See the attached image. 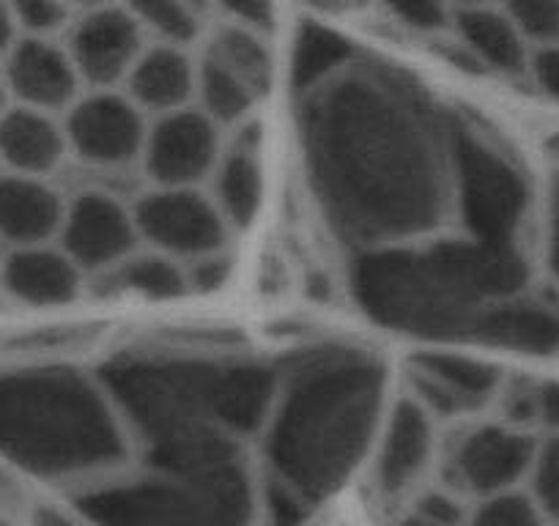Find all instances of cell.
Masks as SVG:
<instances>
[{
	"instance_id": "6da1fadb",
	"label": "cell",
	"mask_w": 559,
	"mask_h": 526,
	"mask_svg": "<svg viewBox=\"0 0 559 526\" xmlns=\"http://www.w3.org/2000/svg\"><path fill=\"white\" fill-rule=\"evenodd\" d=\"M455 127L423 85L362 56L299 96L302 163L330 228L357 252L439 236L453 219Z\"/></svg>"
},
{
	"instance_id": "7a4b0ae2",
	"label": "cell",
	"mask_w": 559,
	"mask_h": 526,
	"mask_svg": "<svg viewBox=\"0 0 559 526\" xmlns=\"http://www.w3.org/2000/svg\"><path fill=\"white\" fill-rule=\"evenodd\" d=\"M386 409L384 364L354 348L316 354L280 381L261 428L263 526L308 524L362 464Z\"/></svg>"
},
{
	"instance_id": "3957f363",
	"label": "cell",
	"mask_w": 559,
	"mask_h": 526,
	"mask_svg": "<svg viewBox=\"0 0 559 526\" xmlns=\"http://www.w3.org/2000/svg\"><path fill=\"white\" fill-rule=\"evenodd\" d=\"M96 375L140 458L245 453L277 386L258 362L179 354H123Z\"/></svg>"
},
{
	"instance_id": "277c9868",
	"label": "cell",
	"mask_w": 559,
	"mask_h": 526,
	"mask_svg": "<svg viewBox=\"0 0 559 526\" xmlns=\"http://www.w3.org/2000/svg\"><path fill=\"white\" fill-rule=\"evenodd\" d=\"M524 252L493 250L466 236L357 252L352 291L365 315L403 335L469 337L499 302L524 294Z\"/></svg>"
},
{
	"instance_id": "5b68a950",
	"label": "cell",
	"mask_w": 559,
	"mask_h": 526,
	"mask_svg": "<svg viewBox=\"0 0 559 526\" xmlns=\"http://www.w3.org/2000/svg\"><path fill=\"white\" fill-rule=\"evenodd\" d=\"M129 458L132 442L99 375L67 364L0 370V461L78 493Z\"/></svg>"
},
{
	"instance_id": "8992f818",
	"label": "cell",
	"mask_w": 559,
	"mask_h": 526,
	"mask_svg": "<svg viewBox=\"0 0 559 526\" xmlns=\"http://www.w3.org/2000/svg\"><path fill=\"white\" fill-rule=\"evenodd\" d=\"M74 504L88 526H252L258 486L245 453L140 458Z\"/></svg>"
},
{
	"instance_id": "52a82bcc",
	"label": "cell",
	"mask_w": 559,
	"mask_h": 526,
	"mask_svg": "<svg viewBox=\"0 0 559 526\" xmlns=\"http://www.w3.org/2000/svg\"><path fill=\"white\" fill-rule=\"evenodd\" d=\"M532 208L530 179L497 141L475 127H455L453 217L466 239L493 250L524 252Z\"/></svg>"
},
{
	"instance_id": "ba28073f",
	"label": "cell",
	"mask_w": 559,
	"mask_h": 526,
	"mask_svg": "<svg viewBox=\"0 0 559 526\" xmlns=\"http://www.w3.org/2000/svg\"><path fill=\"white\" fill-rule=\"evenodd\" d=\"M195 107L217 127L236 129L252 121V112L272 88L274 58L269 36L219 20L195 52Z\"/></svg>"
},
{
	"instance_id": "9c48e42d",
	"label": "cell",
	"mask_w": 559,
	"mask_h": 526,
	"mask_svg": "<svg viewBox=\"0 0 559 526\" xmlns=\"http://www.w3.org/2000/svg\"><path fill=\"white\" fill-rule=\"evenodd\" d=\"M140 247L190 263L209 252L230 250V228L206 190L152 187L132 203Z\"/></svg>"
},
{
	"instance_id": "30bf717a",
	"label": "cell",
	"mask_w": 559,
	"mask_h": 526,
	"mask_svg": "<svg viewBox=\"0 0 559 526\" xmlns=\"http://www.w3.org/2000/svg\"><path fill=\"white\" fill-rule=\"evenodd\" d=\"M535 450L537 442L530 431L504 422H483L450 444L442 466L444 486L475 502L521 491Z\"/></svg>"
},
{
	"instance_id": "8fae6325",
	"label": "cell",
	"mask_w": 559,
	"mask_h": 526,
	"mask_svg": "<svg viewBox=\"0 0 559 526\" xmlns=\"http://www.w3.org/2000/svg\"><path fill=\"white\" fill-rule=\"evenodd\" d=\"M69 157L88 168L118 170L140 165L148 135V118L123 91H85L63 112Z\"/></svg>"
},
{
	"instance_id": "7c38bea8",
	"label": "cell",
	"mask_w": 559,
	"mask_h": 526,
	"mask_svg": "<svg viewBox=\"0 0 559 526\" xmlns=\"http://www.w3.org/2000/svg\"><path fill=\"white\" fill-rule=\"evenodd\" d=\"M63 45L85 91H121L148 39L140 28L132 3H96L78 7Z\"/></svg>"
},
{
	"instance_id": "4fadbf2b",
	"label": "cell",
	"mask_w": 559,
	"mask_h": 526,
	"mask_svg": "<svg viewBox=\"0 0 559 526\" xmlns=\"http://www.w3.org/2000/svg\"><path fill=\"white\" fill-rule=\"evenodd\" d=\"M225 148V129L195 105L148 121L140 168L152 187H198L212 179Z\"/></svg>"
},
{
	"instance_id": "5bb4252c",
	"label": "cell",
	"mask_w": 559,
	"mask_h": 526,
	"mask_svg": "<svg viewBox=\"0 0 559 526\" xmlns=\"http://www.w3.org/2000/svg\"><path fill=\"white\" fill-rule=\"evenodd\" d=\"M58 247L85 277H102L140 250L132 203L105 190H83L67 198Z\"/></svg>"
},
{
	"instance_id": "9a60e30c",
	"label": "cell",
	"mask_w": 559,
	"mask_h": 526,
	"mask_svg": "<svg viewBox=\"0 0 559 526\" xmlns=\"http://www.w3.org/2000/svg\"><path fill=\"white\" fill-rule=\"evenodd\" d=\"M437 455V420L403 395L386 409L373 444V488L381 499L417 491Z\"/></svg>"
},
{
	"instance_id": "2e32d148",
	"label": "cell",
	"mask_w": 559,
	"mask_h": 526,
	"mask_svg": "<svg viewBox=\"0 0 559 526\" xmlns=\"http://www.w3.org/2000/svg\"><path fill=\"white\" fill-rule=\"evenodd\" d=\"M504 379L497 364L453 354H419L408 362V398L417 401L433 420L475 415L491 406Z\"/></svg>"
},
{
	"instance_id": "e0dca14e",
	"label": "cell",
	"mask_w": 559,
	"mask_h": 526,
	"mask_svg": "<svg viewBox=\"0 0 559 526\" xmlns=\"http://www.w3.org/2000/svg\"><path fill=\"white\" fill-rule=\"evenodd\" d=\"M12 105L61 116L85 94L63 41L17 39L0 61Z\"/></svg>"
},
{
	"instance_id": "ac0fdd59",
	"label": "cell",
	"mask_w": 559,
	"mask_h": 526,
	"mask_svg": "<svg viewBox=\"0 0 559 526\" xmlns=\"http://www.w3.org/2000/svg\"><path fill=\"white\" fill-rule=\"evenodd\" d=\"M203 190L209 192L230 234L250 228L263 203L261 127L255 118L230 129V138L225 135L223 157Z\"/></svg>"
},
{
	"instance_id": "d6986e66",
	"label": "cell",
	"mask_w": 559,
	"mask_h": 526,
	"mask_svg": "<svg viewBox=\"0 0 559 526\" xmlns=\"http://www.w3.org/2000/svg\"><path fill=\"white\" fill-rule=\"evenodd\" d=\"M453 47L459 58L475 72H491L499 77L530 74V47L515 31L504 7L461 3L453 7Z\"/></svg>"
},
{
	"instance_id": "ffe728a7",
	"label": "cell",
	"mask_w": 559,
	"mask_h": 526,
	"mask_svg": "<svg viewBox=\"0 0 559 526\" xmlns=\"http://www.w3.org/2000/svg\"><path fill=\"white\" fill-rule=\"evenodd\" d=\"M78 263L52 244L7 250L0 258V291L25 308H61L83 291Z\"/></svg>"
},
{
	"instance_id": "44dd1931",
	"label": "cell",
	"mask_w": 559,
	"mask_h": 526,
	"mask_svg": "<svg viewBox=\"0 0 559 526\" xmlns=\"http://www.w3.org/2000/svg\"><path fill=\"white\" fill-rule=\"evenodd\" d=\"M67 198L50 179L0 174V247L52 244L61 234Z\"/></svg>"
},
{
	"instance_id": "7402d4cb",
	"label": "cell",
	"mask_w": 559,
	"mask_h": 526,
	"mask_svg": "<svg viewBox=\"0 0 559 526\" xmlns=\"http://www.w3.org/2000/svg\"><path fill=\"white\" fill-rule=\"evenodd\" d=\"M69 159L63 118L9 105L0 116V174L50 179Z\"/></svg>"
},
{
	"instance_id": "603a6c76",
	"label": "cell",
	"mask_w": 559,
	"mask_h": 526,
	"mask_svg": "<svg viewBox=\"0 0 559 526\" xmlns=\"http://www.w3.org/2000/svg\"><path fill=\"white\" fill-rule=\"evenodd\" d=\"M195 52L146 45L129 77L123 80L121 91L152 121L195 105Z\"/></svg>"
},
{
	"instance_id": "cb8c5ba5",
	"label": "cell",
	"mask_w": 559,
	"mask_h": 526,
	"mask_svg": "<svg viewBox=\"0 0 559 526\" xmlns=\"http://www.w3.org/2000/svg\"><path fill=\"white\" fill-rule=\"evenodd\" d=\"M469 340L519 354H554L559 351V308L519 294L488 310Z\"/></svg>"
},
{
	"instance_id": "d4e9b609",
	"label": "cell",
	"mask_w": 559,
	"mask_h": 526,
	"mask_svg": "<svg viewBox=\"0 0 559 526\" xmlns=\"http://www.w3.org/2000/svg\"><path fill=\"white\" fill-rule=\"evenodd\" d=\"M359 50L348 36L319 23L299 25L292 47V85L297 96L310 94L354 63Z\"/></svg>"
},
{
	"instance_id": "484cf974",
	"label": "cell",
	"mask_w": 559,
	"mask_h": 526,
	"mask_svg": "<svg viewBox=\"0 0 559 526\" xmlns=\"http://www.w3.org/2000/svg\"><path fill=\"white\" fill-rule=\"evenodd\" d=\"M99 280L105 283V291L154 299V302L187 297L185 266L179 261H174V258L146 250V247H140L138 252H132L127 261L118 263L116 270L102 275Z\"/></svg>"
},
{
	"instance_id": "4316f807",
	"label": "cell",
	"mask_w": 559,
	"mask_h": 526,
	"mask_svg": "<svg viewBox=\"0 0 559 526\" xmlns=\"http://www.w3.org/2000/svg\"><path fill=\"white\" fill-rule=\"evenodd\" d=\"M132 9L138 14V23L143 34H146L148 45L198 52L201 41L206 39L209 28H212L201 7L179 3V0H168V3H132Z\"/></svg>"
},
{
	"instance_id": "83f0119b",
	"label": "cell",
	"mask_w": 559,
	"mask_h": 526,
	"mask_svg": "<svg viewBox=\"0 0 559 526\" xmlns=\"http://www.w3.org/2000/svg\"><path fill=\"white\" fill-rule=\"evenodd\" d=\"M17 20L20 39L63 41L74 23L78 7H69L61 0H17L12 3Z\"/></svg>"
},
{
	"instance_id": "f1b7e54d",
	"label": "cell",
	"mask_w": 559,
	"mask_h": 526,
	"mask_svg": "<svg viewBox=\"0 0 559 526\" xmlns=\"http://www.w3.org/2000/svg\"><path fill=\"white\" fill-rule=\"evenodd\" d=\"M526 493L548 524H559V437L537 442L535 461L526 477Z\"/></svg>"
},
{
	"instance_id": "f546056e",
	"label": "cell",
	"mask_w": 559,
	"mask_h": 526,
	"mask_svg": "<svg viewBox=\"0 0 559 526\" xmlns=\"http://www.w3.org/2000/svg\"><path fill=\"white\" fill-rule=\"evenodd\" d=\"M508 14L515 31L526 41L530 52L559 45V3L557 0H519L508 3Z\"/></svg>"
},
{
	"instance_id": "4dcf8cb0",
	"label": "cell",
	"mask_w": 559,
	"mask_h": 526,
	"mask_svg": "<svg viewBox=\"0 0 559 526\" xmlns=\"http://www.w3.org/2000/svg\"><path fill=\"white\" fill-rule=\"evenodd\" d=\"M466 526H548L530 493L521 491L502 493V497L483 499L469 510Z\"/></svg>"
},
{
	"instance_id": "1f68e13d",
	"label": "cell",
	"mask_w": 559,
	"mask_h": 526,
	"mask_svg": "<svg viewBox=\"0 0 559 526\" xmlns=\"http://www.w3.org/2000/svg\"><path fill=\"white\" fill-rule=\"evenodd\" d=\"M466 502L469 499H464L459 491H453V488H448L442 482V486L417 491L414 504L408 510L437 526H466V518H469L472 510Z\"/></svg>"
},
{
	"instance_id": "d6a6232c",
	"label": "cell",
	"mask_w": 559,
	"mask_h": 526,
	"mask_svg": "<svg viewBox=\"0 0 559 526\" xmlns=\"http://www.w3.org/2000/svg\"><path fill=\"white\" fill-rule=\"evenodd\" d=\"M185 266L187 294H214L223 286H228L230 275H234V255L230 250L209 252V255L195 258Z\"/></svg>"
},
{
	"instance_id": "836d02e7",
	"label": "cell",
	"mask_w": 559,
	"mask_h": 526,
	"mask_svg": "<svg viewBox=\"0 0 559 526\" xmlns=\"http://www.w3.org/2000/svg\"><path fill=\"white\" fill-rule=\"evenodd\" d=\"M397 23L406 31L419 36H444L453 31V7H439V3H412V7L392 9Z\"/></svg>"
},
{
	"instance_id": "e575fe53",
	"label": "cell",
	"mask_w": 559,
	"mask_h": 526,
	"mask_svg": "<svg viewBox=\"0 0 559 526\" xmlns=\"http://www.w3.org/2000/svg\"><path fill=\"white\" fill-rule=\"evenodd\" d=\"M530 77L548 99L559 105V45L532 52Z\"/></svg>"
},
{
	"instance_id": "d590c367",
	"label": "cell",
	"mask_w": 559,
	"mask_h": 526,
	"mask_svg": "<svg viewBox=\"0 0 559 526\" xmlns=\"http://www.w3.org/2000/svg\"><path fill=\"white\" fill-rule=\"evenodd\" d=\"M228 23L239 25V28L255 31L261 36H272L274 31V9L263 7V3H245V7H225L223 17Z\"/></svg>"
},
{
	"instance_id": "8d00e7d4",
	"label": "cell",
	"mask_w": 559,
	"mask_h": 526,
	"mask_svg": "<svg viewBox=\"0 0 559 526\" xmlns=\"http://www.w3.org/2000/svg\"><path fill=\"white\" fill-rule=\"evenodd\" d=\"M546 266L551 272V280L559 288V176L548 192L546 208Z\"/></svg>"
},
{
	"instance_id": "74e56055",
	"label": "cell",
	"mask_w": 559,
	"mask_h": 526,
	"mask_svg": "<svg viewBox=\"0 0 559 526\" xmlns=\"http://www.w3.org/2000/svg\"><path fill=\"white\" fill-rule=\"evenodd\" d=\"M537 426L546 428L548 437H559V381L537 384Z\"/></svg>"
},
{
	"instance_id": "f35d334b",
	"label": "cell",
	"mask_w": 559,
	"mask_h": 526,
	"mask_svg": "<svg viewBox=\"0 0 559 526\" xmlns=\"http://www.w3.org/2000/svg\"><path fill=\"white\" fill-rule=\"evenodd\" d=\"M20 39L17 31V20H14V9L12 3H0V61L9 56L14 45Z\"/></svg>"
},
{
	"instance_id": "ab89813d",
	"label": "cell",
	"mask_w": 559,
	"mask_h": 526,
	"mask_svg": "<svg viewBox=\"0 0 559 526\" xmlns=\"http://www.w3.org/2000/svg\"><path fill=\"white\" fill-rule=\"evenodd\" d=\"M34 526H85V521L80 518V521H74V518H69V515H63V513H58V510H39V513H36V518H34Z\"/></svg>"
},
{
	"instance_id": "60d3db41",
	"label": "cell",
	"mask_w": 559,
	"mask_h": 526,
	"mask_svg": "<svg viewBox=\"0 0 559 526\" xmlns=\"http://www.w3.org/2000/svg\"><path fill=\"white\" fill-rule=\"evenodd\" d=\"M395 526H437V524H431V521H426V518H419L417 513H412V510H408L403 518H397Z\"/></svg>"
},
{
	"instance_id": "b9f144b4",
	"label": "cell",
	"mask_w": 559,
	"mask_h": 526,
	"mask_svg": "<svg viewBox=\"0 0 559 526\" xmlns=\"http://www.w3.org/2000/svg\"><path fill=\"white\" fill-rule=\"evenodd\" d=\"M12 99H9V91H7V80H3V69H0V116L9 110Z\"/></svg>"
},
{
	"instance_id": "7bdbcfd3",
	"label": "cell",
	"mask_w": 559,
	"mask_h": 526,
	"mask_svg": "<svg viewBox=\"0 0 559 526\" xmlns=\"http://www.w3.org/2000/svg\"><path fill=\"white\" fill-rule=\"evenodd\" d=\"M0 258H3V247H0Z\"/></svg>"
},
{
	"instance_id": "ee69618b",
	"label": "cell",
	"mask_w": 559,
	"mask_h": 526,
	"mask_svg": "<svg viewBox=\"0 0 559 526\" xmlns=\"http://www.w3.org/2000/svg\"><path fill=\"white\" fill-rule=\"evenodd\" d=\"M551 526H559V524H551Z\"/></svg>"
}]
</instances>
